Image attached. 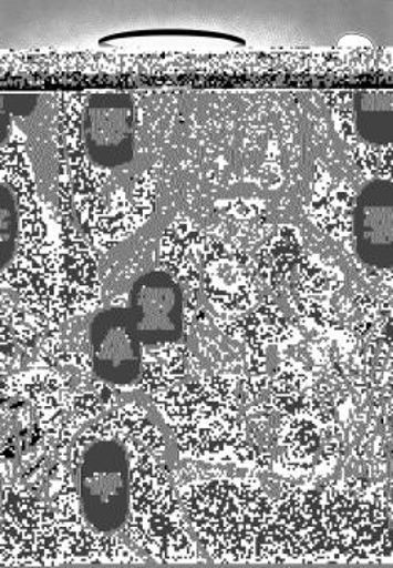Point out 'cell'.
I'll return each instance as SVG.
<instances>
[{
    "label": "cell",
    "mask_w": 393,
    "mask_h": 568,
    "mask_svg": "<svg viewBox=\"0 0 393 568\" xmlns=\"http://www.w3.org/2000/svg\"><path fill=\"white\" fill-rule=\"evenodd\" d=\"M84 518L99 532L137 527V504L149 488L146 475L159 466L139 437H127V424L112 416L87 430L75 448Z\"/></svg>",
    "instance_id": "obj_1"
},
{
    "label": "cell",
    "mask_w": 393,
    "mask_h": 568,
    "mask_svg": "<svg viewBox=\"0 0 393 568\" xmlns=\"http://www.w3.org/2000/svg\"><path fill=\"white\" fill-rule=\"evenodd\" d=\"M137 109L128 92H95L84 106L87 154L104 169H121L135 156Z\"/></svg>",
    "instance_id": "obj_2"
},
{
    "label": "cell",
    "mask_w": 393,
    "mask_h": 568,
    "mask_svg": "<svg viewBox=\"0 0 393 568\" xmlns=\"http://www.w3.org/2000/svg\"><path fill=\"white\" fill-rule=\"evenodd\" d=\"M94 372L108 385L134 386L142 375L143 343L127 308L99 313L91 324Z\"/></svg>",
    "instance_id": "obj_3"
},
{
    "label": "cell",
    "mask_w": 393,
    "mask_h": 568,
    "mask_svg": "<svg viewBox=\"0 0 393 568\" xmlns=\"http://www.w3.org/2000/svg\"><path fill=\"white\" fill-rule=\"evenodd\" d=\"M127 310L143 346L182 337V291L168 273L157 271L139 276L132 286Z\"/></svg>",
    "instance_id": "obj_4"
},
{
    "label": "cell",
    "mask_w": 393,
    "mask_h": 568,
    "mask_svg": "<svg viewBox=\"0 0 393 568\" xmlns=\"http://www.w3.org/2000/svg\"><path fill=\"white\" fill-rule=\"evenodd\" d=\"M355 250L366 265L391 271L393 265V183L373 180L362 187L354 212Z\"/></svg>",
    "instance_id": "obj_5"
},
{
    "label": "cell",
    "mask_w": 393,
    "mask_h": 568,
    "mask_svg": "<svg viewBox=\"0 0 393 568\" xmlns=\"http://www.w3.org/2000/svg\"><path fill=\"white\" fill-rule=\"evenodd\" d=\"M355 128L371 145L393 142V92L391 90L359 91L354 95Z\"/></svg>",
    "instance_id": "obj_6"
},
{
    "label": "cell",
    "mask_w": 393,
    "mask_h": 568,
    "mask_svg": "<svg viewBox=\"0 0 393 568\" xmlns=\"http://www.w3.org/2000/svg\"><path fill=\"white\" fill-rule=\"evenodd\" d=\"M18 234V209L12 187L7 183L0 186V267L6 271L13 260Z\"/></svg>",
    "instance_id": "obj_7"
},
{
    "label": "cell",
    "mask_w": 393,
    "mask_h": 568,
    "mask_svg": "<svg viewBox=\"0 0 393 568\" xmlns=\"http://www.w3.org/2000/svg\"><path fill=\"white\" fill-rule=\"evenodd\" d=\"M39 105V94L34 92H18V94L0 95V106L9 112L10 116L28 118L35 112Z\"/></svg>",
    "instance_id": "obj_8"
}]
</instances>
